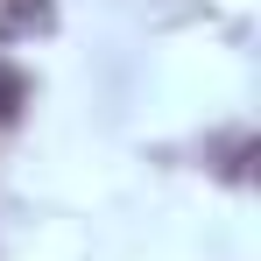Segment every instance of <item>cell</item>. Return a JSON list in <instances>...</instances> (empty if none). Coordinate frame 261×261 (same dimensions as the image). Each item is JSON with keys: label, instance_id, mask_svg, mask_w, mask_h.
I'll use <instances>...</instances> for the list:
<instances>
[{"label": "cell", "instance_id": "6da1fadb", "mask_svg": "<svg viewBox=\"0 0 261 261\" xmlns=\"http://www.w3.org/2000/svg\"><path fill=\"white\" fill-rule=\"evenodd\" d=\"M49 21H57V0H0V43H14V36H43Z\"/></svg>", "mask_w": 261, "mask_h": 261}, {"label": "cell", "instance_id": "7a4b0ae2", "mask_svg": "<svg viewBox=\"0 0 261 261\" xmlns=\"http://www.w3.org/2000/svg\"><path fill=\"white\" fill-rule=\"evenodd\" d=\"M21 99H29V85H21V71H0V127L21 113Z\"/></svg>", "mask_w": 261, "mask_h": 261}]
</instances>
